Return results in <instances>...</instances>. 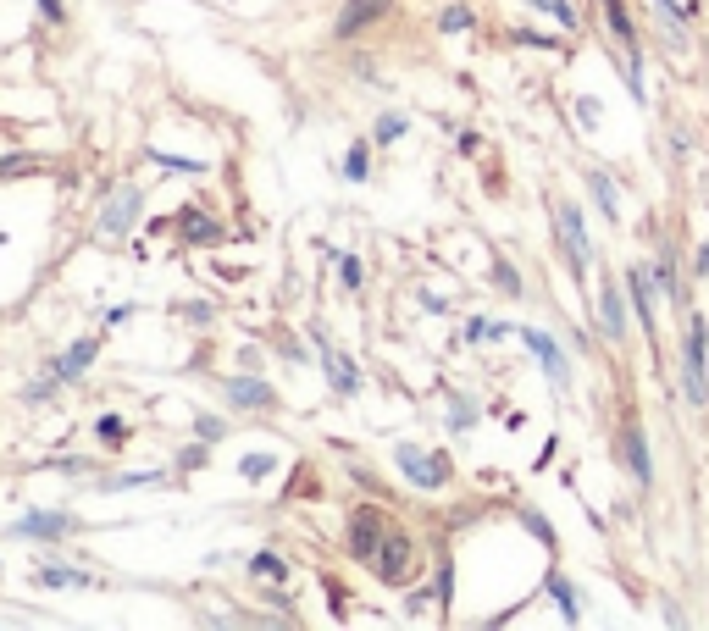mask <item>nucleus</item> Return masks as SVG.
I'll use <instances>...</instances> for the list:
<instances>
[{"mask_svg":"<svg viewBox=\"0 0 709 631\" xmlns=\"http://www.w3.org/2000/svg\"><path fill=\"white\" fill-rule=\"evenodd\" d=\"M549 598L560 604V615L571 620V626L582 620V604H577V593H571V582H565V576H549Z\"/></svg>","mask_w":709,"mask_h":631,"instance_id":"nucleus-21","label":"nucleus"},{"mask_svg":"<svg viewBox=\"0 0 709 631\" xmlns=\"http://www.w3.org/2000/svg\"><path fill=\"white\" fill-rule=\"evenodd\" d=\"M194 438L222 443V438H228V421H222V416H200V421H194Z\"/></svg>","mask_w":709,"mask_h":631,"instance_id":"nucleus-31","label":"nucleus"},{"mask_svg":"<svg viewBox=\"0 0 709 631\" xmlns=\"http://www.w3.org/2000/svg\"><path fill=\"white\" fill-rule=\"evenodd\" d=\"M338 172H344L349 183H366V172H372V144H366V139H355V144H349V155H344V167H338Z\"/></svg>","mask_w":709,"mask_h":631,"instance_id":"nucleus-20","label":"nucleus"},{"mask_svg":"<svg viewBox=\"0 0 709 631\" xmlns=\"http://www.w3.org/2000/svg\"><path fill=\"white\" fill-rule=\"evenodd\" d=\"M410 133V117H399V111H388V117H377V128H372V144H394V139H405Z\"/></svg>","mask_w":709,"mask_h":631,"instance_id":"nucleus-25","label":"nucleus"},{"mask_svg":"<svg viewBox=\"0 0 709 631\" xmlns=\"http://www.w3.org/2000/svg\"><path fill=\"white\" fill-rule=\"evenodd\" d=\"M388 532H394V526H388V515L377 510V504H355V515H349V560L372 565Z\"/></svg>","mask_w":709,"mask_h":631,"instance_id":"nucleus-4","label":"nucleus"},{"mask_svg":"<svg viewBox=\"0 0 709 631\" xmlns=\"http://www.w3.org/2000/svg\"><path fill=\"white\" fill-rule=\"evenodd\" d=\"M438 28H444V34H471L477 17H471V6H444V12H438Z\"/></svg>","mask_w":709,"mask_h":631,"instance_id":"nucleus-26","label":"nucleus"},{"mask_svg":"<svg viewBox=\"0 0 709 631\" xmlns=\"http://www.w3.org/2000/svg\"><path fill=\"white\" fill-rule=\"evenodd\" d=\"M394 465H399V477H405L410 488H421V493L444 488V482L455 477L449 454H444V449H421V443H399V449H394Z\"/></svg>","mask_w":709,"mask_h":631,"instance_id":"nucleus-1","label":"nucleus"},{"mask_svg":"<svg viewBox=\"0 0 709 631\" xmlns=\"http://www.w3.org/2000/svg\"><path fill=\"white\" fill-rule=\"evenodd\" d=\"M516 39H521V45H538V50H554L549 34H527V28H516Z\"/></svg>","mask_w":709,"mask_h":631,"instance_id":"nucleus-37","label":"nucleus"},{"mask_svg":"<svg viewBox=\"0 0 709 631\" xmlns=\"http://www.w3.org/2000/svg\"><path fill=\"white\" fill-rule=\"evenodd\" d=\"M73 526H78V521H73L67 510H28L23 521L12 526V532H17V537H34V543H61Z\"/></svg>","mask_w":709,"mask_h":631,"instance_id":"nucleus-8","label":"nucleus"},{"mask_svg":"<svg viewBox=\"0 0 709 631\" xmlns=\"http://www.w3.org/2000/svg\"><path fill=\"white\" fill-rule=\"evenodd\" d=\"M588 189H593V200H599V211L615 222V216H621V205H615V183L604 178V172H588Z\"/></svg>","mask_w":709,"mask_h":631,"instance_id":"nucleus-24","label":"nucleus"},{"mask_svg":"<svg viewBox=\"0 0 709 631\" xmlns=\"http://www.w3.org/2000/svg\"><path fill=\"white\" fill-rule=\"evenodd\" d=\"M621 449H626V471L649 488V482H654V454H649V443H643V427H626L621 432Z\"/></svg>","mask_w":709,"mask_h":631,"instance_id":"nucleus-14","label":"nucleus"},{"mask_svg":"<svg viewBox=\"0 0 709 631\" xmlns=\"http://www.w3.org/2000/svg\"><path fill=\"white\" fill-rule=\"evenodd\" d=\"M449 598H455V565L444 560V565H438V604L449 609Z\"/></svg>","mask_w":709,"mask_h":631,"instance_id":"nucleus-34","label":"nucleus"},{"mask_svg":"<svg viewBox=\"0 0 709 631\" xmlns=\"http://www.w3.org/2000/svg\"><path fill=\"white\" fill-rule=\"evenodd\" d=\"M493 283L505 288V294H510V299H516V294H521V272H516V266H510V261H493Z\"/></svg>","mask_w":709,"mask_h":631,"instance_id":"nucleus-32","label":"nucleus"},{"mask_svg":"<svg viewBox=\"0 0 709 631\" xmlns=\"http://www.w3.org/2000/svg\"><path fill=\"white\" fill-rule=\"evenodd\" d=\"M604 17H610V34H615V45H621V50H637V28H632V17H626V6H621V0H604Z\"/></svg>","mask_w":709,"mask_h":631,"instance_id":"nucleus-18","label":"nucleus"},{"mask_svg":"<svg viewBox=\"0 0 709 631\" xmlns=\"http://www.w3.org/2000/svg\"><path fill=\"white\" fill-rule=\"evenodd\" d=\"M222 399L233 410H272L277 405L272 382H261V377H222Z\"/></svg>","mask_w":709,"mask_h":631,"instance_id":"nucleus-10","label":"nucleus"},{"mask_svg":"<svg viewBox=\"0 0 709 631\" xmlns=\"http://www.w3.org/2000/svg\"><path fill=\"white\" fill-rule=\"evenodd\" d=\"M139 216H145V189H139V183H117L111 200L100 205L95 227L106 233V239H128L133 227H139Z\"/></svg>","mask_w":709,"mask_h":631,"instance_id":"nucleus-3","label":"nucleus"},{"mask_svg":"<svg viewBox=\"0 0 709 631\" xmlns=\"http://www.w3.org/2000/svg\"><path fill=\"white\" fill-rule=\"evenodd\" d=\"M272 471H277L272 454H244V460H239V477H244V482H266Z\"/></svg>","mask_w":709,"mask_h":631,"instance_id":"nucleus-27","label":"nucleus"},{"mask_svg":"<svg viewBox=\"0 0 709 631\" xmlns=\"http://www.w3.org/2000/svg\"><path fill=\"white\" fill-rule=\"evenodd\" d=\"M12 172H34V155H6V161H0V178H12Z\"/></svg>","mask_w":709,"mask_h":631,"instance_id":"nucleus-36","label":"nucleus"},{"mask_svg":"<svg viewBox=\"0 0 709 631\" xmlns=\"http://www.w3.org/2000/svg\"><path fill=\"white\" fill-rule=\"evenodd\" d=\"M471 421H477V405H471V399H455V410H449V427H455V432H466Z\"/></svg>","mask_w":709,"mask_h":631,"instance_id":"nucleus-33","label":"nucleus"},{"mask_svg":"<svg viewBox=\"0 0 709 631\" xmlns=\"http://www.w3.org/2000/svg\"><path fill=\"white\" fill-rule=\"evenodd\" d=\"M34 587H95L89 571H73V565H39L34 571Z\"/></svg>","mask_w":709,"mask_h":631,"instance_id":"nucleus-17","label":"nucleus"},{"mask_svg":"<svg viewBox=\"0 0 709 631\" xmlns=\"http://www.w3.org/2000/svg\"><path fill=\"white\" fill-rule=\"evenodd\" d=\"M172 227H178L183 244H222V222H211V216L194 211V205H189V211H178V222H172Z\"/></svg>","mask_w":709,"mask_h":631,"instance_id":"nucleus-15","label":"nucleus"},{"mask_svg":"<svg viewBox=\"0 0 709 631\" xmlns=\"http://www.w3.org/2000/svg\"><path fill=\"white\" fill-rule=\"evenodd\" d=\"M626 294H632V310L643 333H654V272L649 266H626Z\"/></svg>","mask_w":709,"mask_h":631,"instance_id":"nucleus-11","label":"nucleus"},{"mask_svg":"<svg viewBox=\"0 0 709 631\" xmlns=\"http://www.w3.org/2000/svg\"><path fill=\"white\" fill-rule=\"evenodd\" d=\"M34 6L50 17V23H67V12H61V0H34Z\"/></svg>","mask_w":709,"mask_h":631,"instance_id":"nucleus-38","label":"nucleus"},{"mask_svg":"<svg viewBox=\"0 0 709 631\" xmlns=\"http://www.w3.org/2000/svg\"><path fill=\"white\" fill-rule=\"evenodd\" d=\"M682 388L693 405L709 399V327L704 316H687V333H682Z\"/></svg>","mask_w":709,"mask_h":631,"instance_id":"nucleus-2","label":"nucleus"},{"mask_svg":"<svg viewBox=\"0 0 709 631\" xmlns=\"http://www.w3.org/2000/svg\"><path fill=\"white\" fill-rule=\"evenodd\" d=\"M205 449H211L205 438L194 443V449H183V454H178V471H200V465H205Z\"/></svg>","mask_w":709,"mask_h":631,"instance_id":"nucleus-35","label":"nucleus"},{"mask_svg":"<svg viewBox=\"0 0 709 631\" xmlns=\"http://www.w3.org/2000/svg\"><path fill=\"white\" fill-rule=\"evenodd\" d=\"M338 277H344V288H349V294H361V283H366V266L355 261V255H338Z\"/></svg>","mask_w":709,"mask_h":631,"instance_id":"nucleus-30","label":"nucleus"},{"mask_svg":"<svg viewBox=\"0 0 709 631\" xmlns=\"http://www.w3.org/2000/svg\"><path fill=\"white\" fill-rule=\"evenodd\" d=\"M311 338H316V349H322V366H327V382H333V393H338V399H355V393L366 388V371L355 366L344 349L327 344V333H311Z\"/></svg>","mask_w":709,"mask_h":631,"instance_id":"nucleus-6","label":"nucleus"},{"mask_svg":"<svg viewBox=\"0 0 709 631\" xmlns=\"http://www.w3.org/2000/svg\"><path fill=\"white\" fill-rule=\"evenodd\" d=\"M383 12H388V0H349L344 12H338L333 34H338V39H355V34H361L366 23H377V17H383Z\"/></svg>","mask_w":709,"mask_h":631,"instance_id":"nucleus-13","label":"nucleus"},{"mask_svg":"<svg viewBox=\"0 0 709 631\" xmlns=\"http://www.w3.org/2000/svg\"><path fill=\"white\" fill-rule=\"evenodd\" d=\"M250 576L255 582H283V576H289V560L272 554V548H261V554H250Z\"/></svg>","mask_w":709,"mask_h":631,"instance_id":"nucleus-19","label":"nucleus"},{"mask_svg":"<svg viewBox=\"0 0 709 631\" xmlns=\"http://www.w3.org/2000/svg\"><path fill=\"white\" fill-rule=\"evenodd\" d=\"M516 338H521V344L532 349V355H538V366L549 371V382H554V388H565V382H571V366H565V349L554 344L549 333H538V327H521Z\"/></svg>","mask_w":709,"mask_h":631,"instance_id":"nucleus-9","label":"nucleus"},{"mask_svg":"<svg viewBox=\"0 0 709 631\" xmlns=\"http://www.w3.org/2000/svg\"><path fill=\"white\" fill-rule=\"evenodd\" d=\"M493 338H505L499 322H488V316H471L466 322V344H493Z\"/></svg>","mask_w":709,"mask_h":631,"instance_id":"nucleus-28","label":"nucleus"},{"mask_svg":"<svg viewBox=\"0 0 709 631\" xmlns=\"http://www.w3.org/2000/svg\"><path fill=\"white\" fill-rule=\"evenodd\" d=\"M145 161H156L161 172H189V178H205V172H211L205 161H183V155H167V150H150Z\"/></svg>","mask_w":709,"mask_h":631,"instance_id":"nucleus-23","label":"nucleus"},{"mask_svg":"<svg viewBox=\"0 0 709 631\" xmlns=\"http://www.w3.org/2000/svg\"><path fill=\"white\" fill-rule=\"evenodd\" d=\"M372 571L383 576L388 587H399L410 571H416V543H410L405 532H388L383 548H377V560H372Z\"/></svg>","mask_w":709,"mask_h":631,"instance_id":"nucleus-7","label":"nucleus"},{"mask_svg":"<svg viewBox=\"0 0 709 631\" xmlns=\"http://www.w3.org/2000/svg\"><path fill=\"white\" fill-rule=\"evenodd\" d=\"M577 111H582V122H588V128L599 122V100H588V95H582V100H577Z\"/></svg>","mask_w":709,"mask_h":631,"instance_id":"nucleus-39","label":"nucleus"},{"mask_svg":"<svg viewBox=\"0 0 709 631\" xmlns=\"http://www.w3.org/2000/svg\"><path fill=\"white\" fill-rule=\"evenodd\" d=\"M95 438L106 443V449H122V443L133 438V427H128L122 416H100V421H95Z\"/></svg>","mask_w":709,"mask_h":631,"instance_id":"nucleus-22","label":"nucleus"},{"mask_svg":"<svg viewBox=\"0 0 709 631\" xmlns=\"http://www.w3.org/2000/svg\"><path fill=\"white\" fill-rule=\"evenodd\" d=\"M554 227H560V244H565V266L577 277H588V255H593V244H588V227H582V211L577 205H554Z\"/></svg>","mask_w":709,"mask_h":631,"instance_id":"nucleus-5","label":"nucleus"},{"mask_svg":"<svg viewBox=\"0 0 709 631\" xmlns=\"http://www.w3.org/2000/svg\"><path fill=\"white\" fill-rule=\"evenodd\" d=\"M599 316H604V338L621 344L626 338V305H621V294H615L610 283H599Z\"/></svg>","mask_w":709,"mask_h":631,"instance_id":"nucleus-16","label":"nucleus"},{"mask_svg":"<svg viewBox=\"0 0 709 631\" xmlns=\"http://www.w3.org/2000/svg\"><path fill=\"white\" fill-rule=\"evenodd\" d=\"M100 355V338H78L73 349H61L56 360H50V371H56V382H78L89 371V360Z\"/></svg>","mask_w":709,"mask_h":631,"instance_id":"nucleus-12","label":"nucleus"},{"mask_svg":"<svg viewBox=\"0 0 709 631\" xmlns=\"http://www.w3.org/2000/svg\"><path fill=\"white\" fill-rule=\"evenodd\" d=\"M527 6H538V12H549L560 28H577V12H571V0H527Z\"/></svg>","mask_w":709,"mask_h":631,"instance_id":"nucleus-29","label":"nucleus"}]
</instances>
